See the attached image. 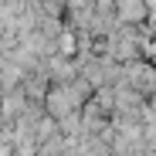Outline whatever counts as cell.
<instances>
[{
    "mask_svg": "<svg viewBox=\"0 0 156 156\" xmlns=\"http://www.w3.org/2000/svg\"><path fill=\"white\" fill-rule=\"evenodd\" d=\"M119 85L126 88H133L136 95H143L146 102L156 98V61H129L122 65V78H119Z\"/></svg>",
    "mask_w": 156,
    "mask_h": 156,
    "instance_id": "obj_1",
    "label": "cell"
},
{
    "mask_svg": "<svg viewBox=\"0 0 156 156\" xmlns=\"http://www.w3.org/2000/svg\"><path fill=\"white\" fill-rule=\"evenodd\" d=\"M112 14L122 27H149V0H112Z\"/></svg>",
    "mask_w": 156,
    "mask_h": 156,
    "instance_id": "obj_2",
    "label": "cell"
},
{
    "mask_svg": "<svg viewBox=\"0 0 156 156\" xmlns=\"http://www.w3.org/2000/svg\"><path fill=\"white\" fill-rule=\"evenodd\" d=\"M41 109H44L48 119H55V122H61V119H68V115H75V112H82V109L75 105V98L68 95L65 85H51L48 95H44V102H41Z\"/></svg>",
    "mask_w": 156,
    "mask_h": 156,
    "instance_id": "obj_3",
    "label": "cell"
},
{
    "mask_svg": "<svg viewBox=\"0 0 156 156\" xmlns=\"http://www.w3.org/2000/svg\"><path fill=\"white\" fill-rule=\"evenodd\" d=\"M44 78H48V85H68V82H75L78 78L75 58H61V55L48 58L44 61Z\"/></svg>",
    "mask_w": 156,
    "mask_h": 156,
    "instance_id": "obj_4",
    "label": "cell"
},
{
    "mask_svg": "<svg viewBox=\"0 0 156 156\" xmlns=\"http://www.w3.org/2000/svg\"><path fill=\"white\" fill-rule=\"evenodd\" d=\"M65 88H68V95L75 98V105H78V109H82V105H88V98L95 95V88H92V85L85 82V78H82V75H78V78H75V82H68Z\"/></svg>",
    "mask_w": 156,
    "mask_h": 156,
    "instance_id": "obj_5",
    "label": "cell"
}]
</instances>
